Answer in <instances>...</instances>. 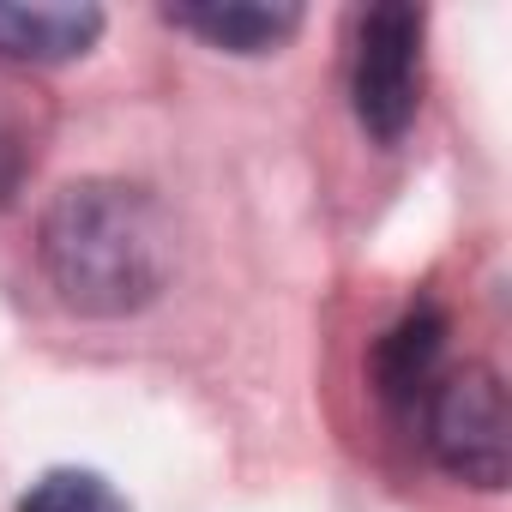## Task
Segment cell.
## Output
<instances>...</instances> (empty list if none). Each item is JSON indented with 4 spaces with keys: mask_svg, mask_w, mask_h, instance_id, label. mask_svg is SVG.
Listing matches in <instances>:
<instances>
[{
    "mask_svg": "<svg viewBox=\"0 0 512 512\" xmlns=\"http://www.w3.org/2000/svg\"><path fill=\"white\" fill-rule=\"evenodd\" d=\"M37 260L61 308L85 320H127L169 290L175 229L145 187L97 175L55 193L37 223Z\"/></svg>",
    "mask_w": 512,
    "mask_h": 512,
    "instance_id": "obj_1",
    "label": "cell"
},
{
    "mask_svg": "<svg viewBox=\"0 0 512 512\" xmlns=\"http://www.w3.org/2000/svg\"><path fill=\"white\" fill-rule=\"evenodd\" d=\"M422 422V446L428 458L470 488H506L512 470V416H506V386L488 362H446L440 380L422 392V404L410 410Z\"/></svg>",
    "mask_w": 512,
    "mask_h": 512,
    "instance_id": "obj_2",
    "label": "cell"
},
{
    "mask_svg": "<svg viewBox=\"0 0 512 512\" xmlns=\"http://www.w3.org/2000/svg\"><path fill=\"white\" fill-rule=\"evenodd\" d=\"M422 43H428V13L422 7H368L356 13V43H350V109L356 127L374 145H398L416 127L422 109Z\"/></svg>",
    "mask_w": 512,
    "mask_h": 512,
    "instance_id": "obj_3",
    "label": "cell"
},
{
    "mask_svg": "<svg viewBox=\"0 0 512 512\" xmlns=\"http://www.w3.org/2000/svg\"><path fill=\"white\" fill-rule=\"evenodd\" d=\"M446 314L434 308V302H416L398 326H386L380 332V344H374V392L392 404V410H416L422 404V392L440 380V368H446Z\"/></svg>",
    "mask_w": 512,
    "mask_h": 512,
    "instance_id": "obj_4",
    "label": "cell"
},
{
    "mask_svg": "<svg viewBox=\"0 0 512 512\" xmlns=\"http://www.w3.org/2000/svg\"><path fill=\"white\" fill-rule=\"evenodd\" d=\"M103 37L97 7H0V61L13 67H61L91 55Z\"/></svg>",
    "mask_w": 512,
    "mask_h": 512,
    "instance_id": "obj_5",
    "label": "cell"
},
{
    "mask_svg": "<svg viewBox=\"0 0 512 512\" xmlns=\"http://www.w3.org/2000/svg\"><path fill=\"white\" fill-rule=\"evenodd\" d=\"M163 19L223 55H278L302 31V7H169Z\"/></svg>",
    "mask_w": 512,
    "mask_h": 512,
    "instance_id": "obj_6",
    "label": "cell"
},
{
    "mask_svg": "<svg viewBox=\"0 0 512 512\" xmlns=\"http://www.w3.org/2000/svg\"><path fill=\"white\" fill-rule=\"evenodd\" d=\"M19 512H133V506H127V494L109 476L79 470V464H61V470H43L19 494Z\"/></svg>",
    "mask_w": 512,
    "mask_h": 512,
    "instance_id": "obj_7",
    "label": "cell"
},
{
    "mask_svg": "<svg viewBox=\"0 0 512 512\" xmlns=\"http://www.w3.org/2000/svg\"><path fill=\"white\" fill-rule=\"evenodd\" d=\"M25 139H19V127L0 115V199H13V187H19V175H25Z\"/></svg>",
    "mask_w": 512,
    "mask_h": 512,
    "instance_id": "obj_8",
    "label": "cell"
}]
</instances>
